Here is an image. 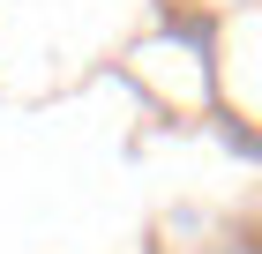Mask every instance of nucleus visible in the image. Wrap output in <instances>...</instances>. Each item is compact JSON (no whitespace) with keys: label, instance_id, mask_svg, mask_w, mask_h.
<instances>
[]
</instances>
